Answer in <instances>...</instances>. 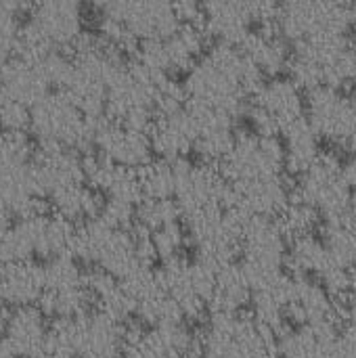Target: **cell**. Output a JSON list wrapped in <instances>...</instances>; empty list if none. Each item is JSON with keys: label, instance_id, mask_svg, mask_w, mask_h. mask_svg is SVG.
<instances>
[{"label": "cell", "instance_id": "1", "mask_svg": "<svg viewBox=\"0 0 356 358\" xmlns=\"http://www.w3.org/2000/svg\"><path fill=\"white\" fill-rule=\"evenodd\" d=\"M260 84L262 73L250 63L239 46L216 44L185 73L183 92L187 103L195 107L235 115L252 101Z\"/></svg>", "mask_w": 356, "mask_h": 358}, {"label": "cell", "instance_id": "2", "mask_svg": "<svg viewBox=\"0 0 356 358\" xmlns=\"http://www.w3.org/2000/svg\"><path fill=\"white\" fill-rule=\"evenodd\" d=\"M183 25L174 0H113L99 25V36L120 52L134 44L164 38Z\"/></svg>", "mask_w": 356, "mask_h": 358}, {"label": "cell", "instance_id": "3", "mask_svg": "<svg viewBox=\"0 0 356 358\" xmlns=\"http://www.w3.org/2000/svg\"><path fill=\"white\" fill-rule=\"evenodd\" d=\"M287 71L308 92L355 84L356 48L348 36L298 44Z\"/></svg>", "mask_w": 356, "mask_h": 358}, {"label": "cell", "instance_id": "4", "mask_svg": "<svg viewBox=\"0 0 356 358\" xmlns=\"http://www.w3.org/2000/svg\"><path fill=\"white\" fill-rule=\"evenodd\" d=\"M97 124L61 90H52L31 107L29 136L42 147H67L86 153L92 149Z\"/></svg>", "mask_w": 356, "mask_h": 358}, {"label": "cell", "instance_id": "5", "mask_svg": "<svg viewBox=\"0 0 356 358\" xmlns=\"http://www.w3.org/2000/svg\"><path fill=\"white\" fill-rule=\"evenodd\" d=\"M279 34L298 44L348 36V4L340 0H283L277 17Z\"/></svg>", "mask_w": 356, "mask_h": 358}, {"label": "cell", "instance_id": "6", "mask_svg": "<svg viewBox=\"0 0 356 358\" xmlns=\"http://www.w3.org/2000/svg\"><path fill=\"white\" fill-rule=\"evenodd\" d=\"M294 197L317 210L325 222L346 218L356 203L355 189L344 174V164L327 153L300 174Z\"/></svg>", "mask_w": 356, "mask_h": 358}, {"label": "cell", "instance_id": "7", "mask_svg": "<svg viewBox=\"0 0 356 358\" xmlns=\"http://www.w3.org/2000/svg\"><path fill=\"white\" fill-rule=\"evenodd\" d=\"M206 38L199 23H183L164 38L141 42L134 63L159 80H170L176 73H187L206 52Z\"/></svg>", "mask_w": 356, "mask_h": 358}, {"label": "cell", "instance_id": "8", "mask_svg": "<svg viewBox=\"0 0 356 358\" xmlns=\"http://www.w3.org/2000/svg\"><path fill=\"white\" fill-rule=\"evenodd\" d=\"M218 168L233 187L271 176H281L287 168L283 141H279L275 134L258 130L237 134L231 151L218 164Z\"/></svg>", "mask_w": 356, "mask_h": 358}, {"label": "cell", "instance_id": "9", "mask_svg": "<svg viewBox=\"0 0 356 358\" xmlns=\"http://www.w3.org/2000/svg\"><path fill=\"white\" fill-rule=\"evenodd\" d=\"M252 126L258 132L283 134L306 120L304 88L290 76H275L262 82L252 96Z\"/></svg>", "mask_w": 356, "mask_h": 358}, {"label": "cell", "instance_id": "10", "mask_svg": "<svg viewBox=\"0 0 356 358\" xmlns=\"http://www.w3.org/2000/svg\"><path fill=\"white\" fill-rule=\"evenodd\" d=\"M174 201L180 208L183 218L229 208L231 185L214 164H189L178 162V178Z\"/></svg>", "mask_w": 356, "mask_h": 358}, {"label": "cell", "instance_id": "11", "mask_svg": "<svg viewBox=\"0 0 356 358\" xmlns=\"http://www.w3.org/2000/svg\"><path fill=\"white\" fill-rule=\"evenodd\" d=\"M306 120L334 147L356 151V101L342 88H317L306 96Z\"/></svg>", "mask_w": 356, "mask_h": 358}, {"label": "cell", "instance_id": "12", "mask_svg": "<svg viewBox=\"0 0 356 358\" xmlns=\"http://www.w3.org/2000/svg\"><path fill=\"white\" fill-rule=\"evenodd\" d=\"M149 136L157 157L168 162H183L197 147V111L187 101L162 109L149 126Z\"/></svg>", "mask_w": 356, "mask_h": 358}, {"label": "cell", "instance_id": "13", "mask_svg": "<svg viewBox=\"0 0 356 358\" xmlns=\"http://www.w3.org/2000/svg\"><path fill=\"white\" fill-rule=\"evenodd\" d=\"M92 149L115 166L141 170L153 159L149 128L128 126L111 120H101L94 128Z\"/></svg>", "mask_w": 356, "mask_h": 358}, {"label": "cell", "instance_id": "14", "mask_svg": "<svg viewBox=\"0 0 356 358\" xmlns=\"http://www.w3.org/2000/svg\"><path fill=\"white\" fill-rule=\"evenodd\" d=\"M31 176L40 195L48 199L59 189L86 182L84 157L76 149L36 145L31 155Z\"/></svg>", "mask_w": 356, "mask_h": 358}, {"label": "cell", "instance_id": "15", "mask_svg": "<svg viewBox=\"0 0 356 358\" xmlns=\"http://www.w3.org/2000/svg\"><path fill=\"white\" fill-rule=\"evenodd\" d=\"M199 25L218 44L241 46L258 23L248 0H204Z\"/></svg>", "mask_w": 356, "mask_h": 358}, {"label": "cell", "instance_id": "16", "mask_svg": "<svg viewBox=\"0 0 356 358\" xmlns=\"http://www.w3.org/2000/svg\"><path fill=\"white\" fill-rule=\"evenodd\" d=\"M294 195L281 176L252 180L243 185H231V208L239 210L248 218H279L292 203Z\"/></svg>", "mask_w": 356, "mask_h": 358}, {"label": "cell", "instance_id": "17", "mask_svg": "<svg viewBox=\"0 0 356 358\" xmlns=\"http://www.w3.org/2000/svg\"><path fill=\"white\" fill-rule=\"evenodd\" d=\"M46 289L42 260H23L0 264V300L10 308L38 304Z\"/></svg>", "mask_w": 356, "mask_h": 358}, {"label": "cell", "instance_id": "18", "mask_svg": "<svg viewBox=\"0 0 356 358\" xmlns=\"http://www.w3.org/2000/svg\"><path fill=\"white\" fill-rule=\"evenodd\" d=\"M48 325V317L36 304L19 306L10 310L2 340L15 358H31L44 352Z\"/></svg>", "mask_w": 356, "mask_h": 358}, {"label": "cell", "instance_id": "19", "mask_svg": "<svg viewBox=\"0 0 356 358\" xmlns=\"http://www.w3.org/2000/svg\"><path fill=\"white\" fill-rule=\"evenodd\" d=\"M0 88L4 96L19 101L27 105L29 109L55 90L38 63L25 61L19 57H10V61L6 63L2 71Z\"/></svg>", "mask_w": 356, "mask_h": 358}, {"label": "cell", "instance_id": "20", "mask_svg": "<svg viewBox=\"0 0 356 358\" xmlns=\"http://www.w3.org/2000/svg\"><path fill=\"white\" fill-rule=\"evenodd\" d=\"M250 63L269 78L283 76L290 69L292 63V50L287 46V40L281 34H275L273 29H254L250 38L239 46Z\"/></svg>", "mask_w": 356, "mask_h": 358}, {"label": "cell", "instance_id": "21", "mask_svg": "<svg viewBox=\"0 0 356 358\" xmlns=\"http://www.w3.org/2000/svg\"><path fill=\"white\" fill-rule=\"evenodd\" d=\"M191 107L197 111V120H199V136H197L195 151L204 157V162L220 164L237 138L235 128H233V115L201 109L195 105H191Z\"/></svg>", "mask_w": 356, "mask_h": 358}, {"label": "cell", "instance_id": "22", "mask_svg": "<svg viewBox=\"0 0 356 358\" xmlns=\"http://www.w3.org/2000/svg\"><path fill=\"white\" fill-rule=\"evenodd\" d=\"M252 285L237 260L218 271L208 310L210 315H241L252 306Z\"/></svg>", "mask_w": 356, "mask_h": 358}, {"label": "cell", "instance_id": "23", "mask_svg": "<svg viewBox=\"0 0 356 358\" xmlns=\"http://www.w3.org/2000/svg\"><path fill=\"white\" fill-rule=\"evenodd\" d=\"M48 203H50V212L59 214L61 218L73 224H80L101 214L103 195L97 189H92L88 182H78L52 193L48 197Z\"/></svg>", "mask_w": 356, "mask_h": 358}, {"label": "cell", "instance_id": "24", "mask_svg": "<svg viewBox=\"0 0 356 358\" xmlns=\"http://www.w3.org/2000/svg\"><path fill=\"white\" fill-rule=\"evenodd\" d=\"M338 262L332 258V252L323 237L306 235L290 241L287 252V271L296 277L321 279Z\"/></svg>", "mask_w": 356, "mask_h": 358}, {"label": "cell", "instance_id": "25", "mask_svg": "<svg viewBox=\"0 0 356 358\" xmlns=\"http://www.w3.org/2000/svg\"><path fill=\"white\" fill-rule=\"evenodd\" d=\"M321 136L311 126L308 120L298 122L296 126L283 132V149H285V166L298 176L306 172L321 155Z\"/></svg>", "mask_w": 356, "mask_h": 358}, {"label": "cell", "instance_id": "26", "mask_svg": "<svg viewBox=\"0 0 356 358\" xmlns=\"http://www.w3.org/2000/svg\"><path fill=\"white\" fill-rule=\"evenodd\" d=\"M38 218L13 220L8 231L0 237V264L38 260Z\"/></svg>", "mask_w": 356, "mask_h": 358}, {"label": "cell", "instance_id": "27", "mask_svg": "<svg viewBox=\"0 0 356 358\" xmlns=\"http://www.w3.org/2000/svg\"><path fill=\"white\" fill-rule=\"evenodd\" d=\"M48 319H78L94 310V300L86 285L73 289H44L36 304Z\"/></svg>", "mask_w": 356, "mask_h": 358}, {"label": "cell", "instance_id": "28", "mask_svg": "<svg viewBox=\"0 0 356 358\" xmlns=\"http://www.w3.org/2000/svg\"><path fill=\"white\" fill-rule=\"evenodd\" d=\"M143 193L147 199H174L176 178H178V162L168 159H151L145 168L138 170Z\"/></svg>", "mask_w": 356, "mask_h": 358}, {"label": "cell", "instance_id": "29", "mask_svg": "<svg viewBox=\"0 0 356 358\" xmlns=\"http://www.w3.org/2000/svg\"><path fill=\"white\" fill-rule=\"evenodd\" d=\"M183 218L180 208L174 199H143L141 206L136 208V222L134 227H138L145 233H155L162 227H168L172 222H178Z\"/></svg>", "mask_w": 356, "mask_h": 358}, {"label": "cell", "instance_id": "30", "mask_svg": "<svg viewBox=\"0 0 356 358\" xmlns=\"http://www.w3.org/2000/svg\"><path fill=\"white\" fill-rule=\"evenodd\" d=\"M46 289H73L86 285V271L73 256H57L44 262Z\"/></svg>", "mask_w": 356, "mask_h": 358}, {"label": "cell", "instance_id": "31", "mask_svg": "<svg viewBox=\"0 0 356 358\" xmlns=\"http://www.w3.org/2000/svg\"><path fill=\"white\" fill-rule=\"evenodd\" d=\"M323 218L319 216L317 210H313L311 206H306L304 201L300 199H292V203L285 208V212L279 216V222L285 231V235L292 239H298V237H306V235H315L319 222Z\"/></svg>", "mask_w": 356, "mask_h": 358}, {"label": "cell", "instance_id": "32", "mask_svg": "<svg viewBox=\"0 0 356 358\" xmlns=\"http://www.w3.org/2000/svg\"><path fill=\"white\" fill-rule=\"evenodd\" d=\"M149 237H151L153 250L157 254V260H162V262H168L172 258L183 256L185 243L189 241V233L180 224V220L178 222H172L168 227H162L159 231L151 233Z\"/></svg>", "mask_w": 356, "mask_h": 358}, {"label": "cell", "instance_id": "33", "mask_svg": "<svg viewBox=\"0 0 356 358\" xmlns=\"http://www.w3.org/2000/svg\"><path fill=\"white\" fill-rule=\"evenodd\" d=\"M31 109L19 101H13L2 94L0 99V130L15 134H29Z\"/></svg>", "mask_w": 356, "mask_h": 358}, {"label": "cell", "instance_id": "34", "mask_svg": "<svg viewBox=\"0 0 356 358\" xmlns=\"http://www.w3.org/2000/svg\"><path fill=\"white\" fill-rule=\"evenodd\" d=\"M338 313L342 323H356V289H353L344 300H338Z\"/></svg>", "mask_w": 356, "mask_h": 358}, {"label": "cell", "instance_id": "35", "mask_svg": "<svg viewBox=\"0 0 356 358\" xmlns=\"http://www.w3.org/2000/svg\"><path fill=\"white\" fill-rule=\"evenodd\" d=\"M34 6H82V0H31Z\"/></svg>", "mask_w": 356, "mask_h": 358}, {"label": "cell", "instance_id": "36", "mask_svg": "<svg viewBox=\"0 0 356 358\" xmlns=\"http://www.w3.org/2000/svg\"><path fill=\"white\" fill-rule=\"evenodd\" d=\"M13 220H15V218L10 216V212H8L6 206L0 201V237L8 231V227L13 224Z\"/></svg>", "mask_w": 356, "mask_h": 358}, {"label": "cell", "instance_id": "37", "mask_svg": "<svg viewBox=\"0 0 356 358\" xmlns=\"http://www.w3.org/2000/svg\"><path fill=\"white\" fill-rule=\"evenodd\" d=\"M10 310L13 308L6 302L0 300V336H4V331H6V325H8V319H10Z\"/></svg>", "mask_w": 356, "mask_h": 358}, {"label": "cell", "instance_id": "38", "mask_svg": "<svg viewBox=\"0 0 356 358\" xmlns=\"http://www.w3.org/2000/svg\"><path fill=\"white\" fill-rule=\"evenodd\" d=\"M88 2H90V4H94L97 8L105 10V8H107V6H109V4H111L113 0H88Z\"/></svg>", "mask_w": 356, "mask_h": 358}, {"label": "cell", "instance_id": "39", "mask_svg": "<svg viewBox=\"0 0 356 358\" xmlns=\"http://www.w3.org/2000/svg\"><path fill=\"white\" fill-rule=\"evenodd\" d=\"M0 358H15V357H13V355H10V350L6 348V350H2V352H0Z\"/></svg>", "mask_w": 356, "mask_h": 358}, {"label": "cell", "instance_id": "40", "mask_svg": "<svg viewBox=\"0 0 356 358\" xmlns=\"http://www.w3.org/2000/svg\"><path fill=\"white\" fill-rule=\"evenodd\" d=\"M353 214H355V218H356V203H355V210H353Z\"/></svg>", "mask_w": 356, "mask_h": 358}]
</instances>
